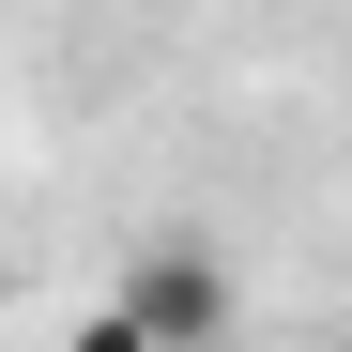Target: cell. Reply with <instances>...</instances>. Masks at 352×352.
<instances>
[{
  "label": "cell",
  "instance_id": "7a4b0ae2",
  "mask_svg": "<svg viewBox=\"0 0 352 352\" xmlns=\"http://www.w3.org/2000/svg\"><path fill=\"white\" fill-rule=\"evenodd\" d=\"M62 352H153V337H138L123 307H77V322H62Z\"/></svg>",
  "mask_w": 352,
  "mask_h": 352
},
{
  "label": "cell",
  "instance_id": "6da1fadb",
  "mask_svg": "<svg viewBox=\"0 0 352 352\" xmlns=\"http://www.w3.org/2000/svg\"><path fill=\"white\" fill-rule=\"evenodd\" d=\"M107 307H123L153 352H214L230 322H245V291H230V261H214V245H138Z\"/></svg>",
  "mask_w": 352,
  "mask_h": 352
}]
</instances>
